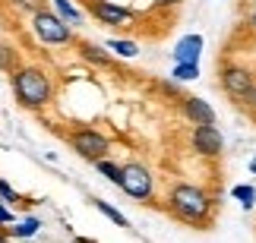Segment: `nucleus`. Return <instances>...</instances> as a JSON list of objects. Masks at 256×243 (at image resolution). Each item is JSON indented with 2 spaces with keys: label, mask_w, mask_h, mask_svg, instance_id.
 Segmentation results:
<instances>
[{
  "label": "nucleus",
  "mask_w": 256,
  "mask_h": 243,
  "mask_svg": "<svg viewBox=\"0 0 256 243\" xmlns=\"http://www.w3.org/2000/svg\"><path fill=\"white\" fill-rule=\"evenodd\" d=\"M10 85H13L16 101L22 104V108H28V111L44 108V104L51 101V95H54L48 73L38 70V66H16V70L10 73Z\"/></svg>",
  "instance_id": "1"
},
{
  "label": "nucleus",
  "mask_w": 256,
  "mask_h": 243,
  "mask_svg": "<svg viewBox=\"0 0 256 243\" xmlns=\"http://www.w3.org/2000/svg\"><path fill=\"white\" fill-rule=\"evenodd\" d=\"M168 206H171V212L180 221H186V225H202V221L209 218L212 199L206 196L200 187H193V183H177V187L171 190Z\"/></svg>",
  "instance_id": "2"
},
{
  "label": "nucleus",
  "mask_w": 256,
  "mask_h": 243,
  "mask_svg": "<svg viewBox=\"0 0 256 243\" xmlns=\"http://www.w3.org/2000/svg\"><path fill=\"white\" fill-rule=\"evenodd\" d=\"M222 89L228 98H234L244 108H256V79L244 66H224L222 70Z\"/></svg>",
  "instance_id": "3"
},
{
  "label": "nucleus",
  "mask_w": 256,
  "mask_h": 243,
  "mask_svg": "<svg viewBox=\"0 0 256 243\" xmlns=\"http://www.w3.org/2000/svg\"><path fill=\"white\" fill-rule=\"evenodd\" d=\"M32 28H35L38 41H44V44H70L73 41V28L57 13H51V9L32 13Z\"/></svg>",
  "instance_id": "4"
},
{
  "label": "nucleus",
  "mask_w": 256,
  "mask_h": 243,
  "mask_svg": "<svg viewBox=\"0 0 256 243\" xmlns=\"http://www.w3.org/2000/svg\"><path fill=\"white\" fill-rule=\"evenodd\" d=\"M117 187H120L126 196H133V199H140V202H149L155 183H152L149 168L130 161V164H120V180H117Z\"/></svg>",
  "instance_id": "5"
},
{
  "label": "nucleus",
  "mask_w": 256,
  "mask_h": 243,
  "mask_svg": "<svg viewBox=\"0 0 256 243\" xmlns=\"http://www.w3.org/2000/svg\"><path fill=\"white\" fill-rule=\"evenodd\" d=\"M70 145L86 161H102V158H108V152H111V142H108L98 130H92V126H82V130L70 133Z\"/></svg>",
  "instance_id": "6"
},
{
  "label": "nucleus",
  "mask_w": 256,
  "mask_h": 243,
  "mask_svg": "<svg viewBox=\"0 0 256 243\" xmlns=\"http://www.w3.org/2000/svg\"><path fill=\"white\" fill-rule=\"evenodd\" d=\"M86 6H88V13H92L98 22H104V25H126L133 19L130 9L114 3V0H86Z\"/></svg>",
  "instance_id": "7"
},
{
  "label": "nucleus",
  "mask_w": 256,
  "mask_h": 243,
  "mask_svg": "<svg viewBox=\"0 0 256 243\" xmlns=\"http://www.w3.org/2000/svg\"><path fill=\"white\" fill-rule=\"evenodd\" d=\"M193 149L200 152V155H206V158L222 155L224 139H222L218 126H196V130H193Z\"/></svg>",
  "instance_id": "8"
},
{
  "label": "nucleus",
  "mask_w": 256,
  "mask_h": 243,
  "mask_svg": "<svg viewBox=\"0 0 256 243\" xmlns=\"http://www.w3.org/2000/svg\"><path fill=\"white\" fill-rule=\"evenodd\" d=\"M180 108H184V117L193 120V126H215V108L202 98H180Z\"/></svg>",
  "instance_id": "9"
},
{
  "label": "nucleus",
  "mask_w": 256,
  "mask_h": 243,
  "mask_svg": "<svg viewBox=\"0 0 256 243\" xmlns=\"http://www.w3.org/2000/svg\"><path fill=\"white\" fill-rule=\"evenodd\" d=\"M174 63H200V54H202V35H184L180 41L174 44Z\"/></svg>",
  "instance_id": "10"
},
{
  "label": "nucleus",
  "mask_w": 256,
  "mask_h": 243,
  "mask_svg": "<svg viewBox=\"0 0 256 243\" xmlns=\"http://www.w3.org/2000/svg\"><path fill=\"white\" fill-rule=\"evenodd\" d=\"M80 54H82L86 63H95V66H111V63H114V57L108 54L104 47H98V44H82Z\"/></svg>",
  "instance_id": "11"
},
{
  "label": "nucleus",
  "mask_w": 256,
  "mask_h": 243,
  "mask_svg": "<svg viewBox=\"0 0 256 243\" xmlns=\"http://www.w3.org/2000/svg\"><path fill=\"white\" fill-rule=\"evenodd\" d=\"M51 3H54L57 16H60L66 25H76V22H80V19H82V13H80V9L73 6V0H51Z\"/></svg>",
  "instance_id": "12"
},
{
  "label": "nucleus",
  "mask_w": 256,
  "mask_h": 243,
  "mask_svg": "<svg viewBox=\"0 0 256 243\" xmlns=\"http://www.w3.org/2000/svg\"><path fill=\"white\" fill-rule=\"evenodd\" d=\"M108 51H114L117 57H136L140 47H136V41H130V38H111V41H108Z\"/></svg>",
  "instance_id": "13"
},
{
  "label": "nucleus",
  "mask_w": 256,
  "mask_h": 243,
  "mask_svg": "<svg viewBox=\"0 0 256 243\" xmlns=\"http://www.w3.org/2000/svg\"><path fill=\"white\" fill-rule=\"evenodd\" d=\"M95 209L102 212L104 218H111L117 228H130V221H126V215H124V212H117V209L111 206V202H104V199H95Z\"/></svg>",
  "instance_id": "14"
},
{
  "label": "nucleus",
  "mask_w": 256,
  "mask_h": 243,
  "mask_svg": "<svg viewBox=\"0 0 256 243\" xmlns=\"http://www.w3.org/2000/svg\"><path fill=\"white\" fill-rule=\"evenodd\" d=\"M171 76L177 82H190V79H200V63H174Z\"/></svg>",
  "instance_id": "15"
},
{
  "label": "nucleus",
  "mask_w": 256,
  "mask_h": 243,
  "mask_svg": "<svg viewBox=\"0 0 256 243\" xmlns=\"http://www.w3.org/2000/svg\"><path fill=\"white\" fill-rule=\"evenodd\" d=\"M231 196L238 199L244 209H253V206H256V190L250 187V183H240V187H234V190H231Z\"/></svg>",
  "instance_id": "16"
},
{
  "label": "nucleus",
  "mask_w": 256,
  "mask_h": 243,
  "mask_svg": "<svg viewBox=\"0 0 256 243\" xmlns=\"http://www.w3.org/2000/svg\"><path fill=\"white\" fill-rule=\"evenodd\" d=\"M38 228H42V221H38V218H26L19 228H10L6 234L10 237H32V234H38Z\"/></svg>",
  "instance_id": "17"
},
{
  "label": "nucleus",
  "mask_w": 256,
  "mask_h": 243,
  "mask_svg": "<svg viewBox=\"0 0 256 243\" xmlns=\"http://www.w3.org/2000/svg\"><path fill=\"white\" fill-rule=\"evenodd\" d=\"M0 70H4V73L16 70V51L10 44H4V41H0Z\"/></svg>",
  "instance_id": "18"
},
{
  "label": "nucleus",
  "mask_w": 256,
  "mask_h": 243,
  "mask_svg": "<svg viewBox=\"0 0 256 243\" xmlns=\"http://www.w3.org/2000/svg\"><path fill=\"white\" fill-rule=\"evenodd\" d=\"M95 168L102 171V174H104V177L111 180V183H117V180H120V164H114V161L102 158V161H95Z\"/></svg>",
  "instance_id": "19"
},
{
  "label": "nucleus",
  "mask_w": 256,
  "mask_h": 243,
  "mask_svg": "<svg viewBox=\"0 0 256 243\" xmlns=\"http://www.w3.org/2000/svg\"><path fill=\"white\" fill-rule=\"evenodd\" d=\"M19 9H26V13H38V9H48V0H13Z\"/></svg>",
  "instance_id": "20"
},
{
  "label": "nucleus",
  "mask_w": 256,
  "mask_h": 243,
  "mask_svg": "<svg viewBox=\"0 0 256 243\" xmlns=\"http://www.w3.org/2000/svg\"><path fill=\"white\" fill-rule=\"evenodd\" d=\"M0 196H4L6 202H19V193H16L13 187H10V183H6L4 177H0Z\"/></svg>",
  "instance_id": "21"
},
{
  "label": "nucleus",
  "mask_w": 256,
  "mask_h": 243,
  "mask_svg": "<svg viewBox=\"0 0 256 243\" xmlns=\"http://www.w3.org/2000/svg\"><path fill=\"white\" fill-rule=\"evenodd\" d=\"M4 225H13V212H10L6 206H0V228Z\"/></svg>",
  "instance_id": "22"
},
{
  "label": "nucleus",
  "mask_w": 256,
  "mask_h": 243,
  "mask_svg": "<svg viewBox=\"0 0 256 243\" xmlns=\"http://www.w3.org/2000/svg\"><path fill=\"white\" fill-rule=\"evenodd\" d=\"M158 6H177V3H184V0H155Z\"/></svg>",
  "instance_id": "23"
},
{
  "label": "nucleus",
  "mask_w": 256,
  "mask_h": 243,
  "mask_svg": "<svg viewBox=\"0 0 256 243\" xmlns=\"http://www.w3.org/2000/svg\"><path fill=\"white\" fill-rule=\"evenodd\" d=\"M250 171H253V174H256V158H253V161H250Z\"/></svg>",
  "instance_id": "24"
},
{
  "label": "nucleus",
  "mask_w": 256,
  "mask_h": 243,
  "mask_svg": "<svg viewBox=\"0 0 256 243\" xmlns=\"http://www.w3.org/2000/svg\"><path fill=\"white\" fill-rule=\"evenodd\" d=\"M6 237H10V234H0V243H6Z\"/></svg>",
  "instance_id": "25"
},
{
  "label": "nucleus",
  "mask_w": 256,
  "mask_h": 243,
  "mask_svg": "<svg viewBox=\"0 0 256 243\" xmlns=\"http://www.w3.org/2000/svg\"><path fill=\"white\" fill-rule=\"evenodd\" d=\"M253 25H256V16H253Z\"/></svg>",
  "instance_id": "26"
},
{
  "label": "nucleus",
  "mask_w": 256,
  "mask_h": 243,
  "mask_svg": "<svg viewBox=\"0 0 256 243\" xmlns=\"http://www.w3.org/2000/svg\"><path fill=\"white\" fill-rule=\"evenodd\" d=\"M0 28H4V25H0Z\"/></svg>",
  "instance_id": "27"
}]
</instances>
